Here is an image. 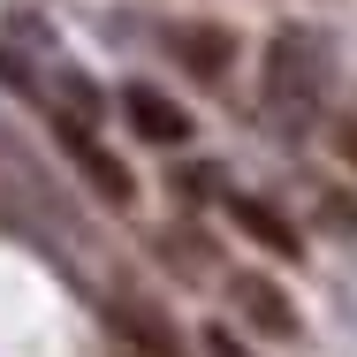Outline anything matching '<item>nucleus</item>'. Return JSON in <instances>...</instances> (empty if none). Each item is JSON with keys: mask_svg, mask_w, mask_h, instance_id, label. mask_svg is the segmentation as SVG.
Instances as JSON below:
<instances>
[{"mask_svg": "<svg viewBox=\"0 0 357 357\" xmlns=\"http://www.w3.org/2000/svg\"><path fill=\"white\" fill-rule=\"evenodd\" d=\"M327 91V38L319 31H282L266 46V107L282 122H304Z\"/></svg>", "mask_w": 357, "mask_h": 357, "instance_id": "1", "label": "nucleus"}, {"mask_svg": "<svg viewBox=\"0 0 357 357\" xmlns=\"http://www.w3.org/2000/svg\"><path fill=\"white\" fill-rule=\"evenodd\" d=\"M122 107H130L137 137H152V144H183V137H190V114H183L175 99H160L152 84H130V91H122Z\"/></svg>", "mask_w": 357, "mask_h": 357, "instance_id": "2", "label": "nucleus"}, {"mask_svg": "<svg viewBox=\"0 0 357 357\" xmlns=\"http://www.w3.org/2000/svg\"><path fill=\"white\" fill-rule=\"evenodd\" d=\"M228 296H236V312H243L259 335H296V312L282 304V289L266 282V274H236V289H228Z\"/></svg>", "mask_w": 357, "mask_h": 357, "instance_id": "3", "label": "nucleus"}, {"mask_svg": "<svg viewBox=\"0 0 357 357\" xmlns=\"http://www.w3.org/2000/svg\"><path fill=\"white\" fill-rule=\"evenodd\" d=\"M167 46L183 54V69H190V76H220V69H228V54H236V38H228L220 23H175Z\"/></svg>", "mask_w": 357, "mask_h": 357, "instance_id": "4", "label": "nucleus"}, {"mask_svg": "<svg viewBox=\"0 0 357 357\" xmlns=\"http://www.w3.org/2000/svg\"><path fill=\"white\" fill-rule=\"evenodd\" d=\"M61 144H69V152H76V167H84V175H91V183H99L107 198H130V167H122L114 152H99V144H91V130H84V122H61Z\"/></svg>", "mask_w": 357, "mask_h": 357, "instance_id": "5", "label": "nucleus"}, {"mask_svg": "<svg viewBox=\"0 0 357 357\" xmlns=\"http://www.w3.org/2000/svg\"><path fill=\"white\" fill-rule=\"evenodd\" d=\"M228 213H236V228H251V236H259L266 251H282V259L304 243V236H296V228H289L274 206H259V198H243V190H228Z\"/></svg>", "mask_w": 357, "mask_h": 357, "instance_id": "6", "label": "nucleus"}, {"mask_svg": "<svg viewBox=\"0 0 357 357\" xmlns=\"http://www.w3.org/2000/svg\"><path fill=\"white\" fill-rule=\"evenodd\" d=\"M206 350H213V357H251L243 342H236V335H228V327H213V335H206Z\"/></svg>", "mask_w": 357, "mask_h": 357, "instance_id": "7", "label": "nucleus"}, {"mask_svg": "<svg viewBox=\"0 0 357 357\" xmlns=\"http://www.w3.org/2000/svg\"><path fill=\"white\" fill-rule=\"evenodd\" d=\"M335 144H342V160L357 167V122H342V130H335Z\"/></svg>", "mask_w": 357, "mask_h": 357, "instance_id": "8", "label": "nucleus"}]
</instances>
